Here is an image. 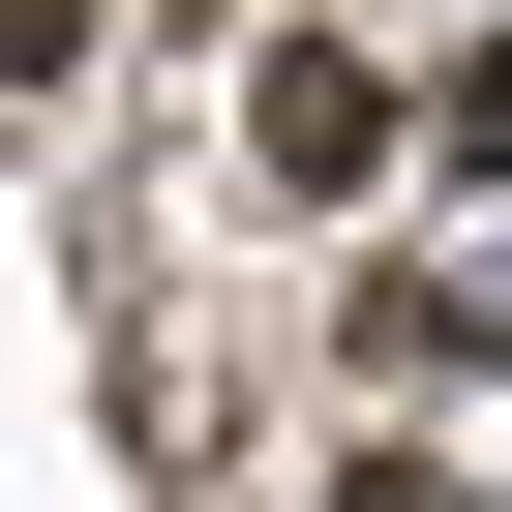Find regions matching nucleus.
Returning a JSON list of instances; mask_svg holds the SVG:
<instances>
[{"label":"nucleus","instance_id":"obj_1","mask_svg":"<svg viewBox=\"0 0 512 512\" xmlns=\"http://www.w3.org/2000/svg\"><path fill=\"white\" fill-rule=\"evenodd\" d=\"M211 151H241V211H362V181L422 151V61L362 31V0H272L241 91H211Z\"/></svg>","mask_w":512,"mask_h":512},{"label":"nucleus","instance_id":"obj_2","mask_svg":"<svg viewBox=\"0 0 512 512\" xmlns=\"http://www.w3.org/2000/svg\"><path fill=\"white\" fill-rule=\"evenodd\" d=\"M422 151H452V181H512V0H482V31L422 61Z\"/></svg>","mask_w":512,"mask_h":512},{"label":"nucleus","instance_id":"obj_3","mask_svg":"<svg viewBox=\"0 0 512 512\" xmlns=\"http://www.w3.org/2000/svg\"><path fill=\"white\" fill-rule=\"evenodd\" d=\"M302 512H482V482H452L422 422H332V452H302Z\"/></svg>","mask_w":512,"mask_h":512},{"label":"nucleus","instance_id":"obj_4","mask_svg":"<svg viewBox=\"0 0 512 512\" xmlns=\"http://www.w3.org/2000/svg\"><path fill=\"white\" fill-rule=\"evenodd\" d=\"M91 91V0H0V121H61Z\"/></svg>","mask_w":512,"mask_h":512}]
</instances>
